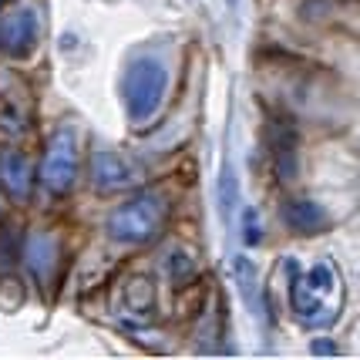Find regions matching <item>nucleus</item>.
<instances>
[{"label":"nucleus","instance_id":"1","mask_svg":"<svg viewBox=\"0 0 360 360\" xmlns=\"http://www.w3.org/2000/svg\"><path fill=\"white\" fill-rule=\"evenodd\" d=\"M290 269V310L303 327H330L340 303H344V286L340 273L330 259H320L314 266H300L297 259H286Z\"/></svg>","mask_w":360,"mask_h":360},{"label":"nucleus","instance_id":"2","mask_svg":"<svg viewBox=\"0 0 360 360\" xmlns=\"http://www.w3.org/2000/svg\"><path fill=\"white\" fill-rule=\"evenodd\" d=\"M165 222H169V199L155 188H141L111 212L105 222V233L111 243L145 246L165 229Z\"/></svg>","mask_w":360,"mask_h":360},{"label":"nucleus","instance_id":"3","mask_svg":"<svg viewBox=\"0 0 360 360\" xmlns=\"http://www.w3.org/2000/svg\"><path fill=\"white\" fill-rule=\"evenodd\" d=\"M169 91V68L155 54H139L131 58L122 75V98L125 111L135 125H145L148 118H155L162 101Z\"/></svg>","mask_w":360,"mask_h":360},{"label":"nucleus","instance_id":"4","mask_svg":"<svg viewBox=\"0 0 360 360\" xmlns=\"http://www.w3.org/2000/svg\"><path fill=\"white\" fill-rule=\"evenodd\" d=\"M37 179L51 195H64L75 186V179H78V131L71 125H61L47 139Z\"/></svg>","mask_w":360,"mask_h":360},{"label":"nucleus","instance_id":"5","mask_svg":"<svg viewBox=\"0 0 360 360\" xmlns=\"http://www.w3.org/2000/svg\"><path fill=\"white\" fill-rule=\"evenodd\" d=\"M41 37V17L34 7H7L0 14V51L7 58H27Z\"/></svg>","mask_w":360,"mask_h":360},{"label":"nucleus","instance_id":"6","mask_svg":"<svg viewBox=\"0 0 360 360\" xmlns=\"http://www.w3.org/2000/svg\"><path fill=\"white\" fill-rule=\"evenodd\" d=\"M24 263L31 269V276L41 286H54L58 283V269H61V239L58 236L44 233V229H34L24 239Z\"/></svg>","mask_w":360,"mask_h":360},{"label":"nucleus","instance_id":"7","mask_svg":"<svg viewBox=\"0 0 360 360\" xmlns=\"http://www.w3.org/2000/svg\"><path fill=\"white\" fill-rule=\"evenodd\" d=\"M27 128H31L27 88L14 75H0V135L4 139H20Z\"/></svg>","mask_w":360,"mask_h":360},{"label":"nucleus","instance_id":"8","mask_svg":"<svg viewBox=\"0 0 360 360\" xmlns=\"http://www.w3.org/2000/svg\"><path fill=\"white\" fill-rule=\"evenodd\" d=\"M115 314L125 316L128 323H148L152 316H155V286L145 280V276H131L118 286V293H115Z\"/></svg>","mask_w":360,"mask_h":360},{"label":"nucleus","instance_id":"9","mask_svg":"<svg viewBox=\"0 0 360 360\" xmlns=\"http://www.w3.org/2000/svg\"><path fill=\"white\" fill-rule=\"evenodd\" d=\"M269 158H273V172L280 182H293L300 172V141H297V128L290 125L286 118L269 122Z\"/></svg>","mask_w":360,"mask_h":360},{"label":"nucleus","instance_id":"10","mask_svg":"<svg viewBox=\"0 0 360 360\" xmlns=\"http://www.w3.org/2000/svg\"><path fill=\"white\" fill-rule=\"evenodd\" d=\"M280 219L283 226L290 229V233L297 236H316L327 229V209L320 202H314V199H286L280 209Z\"/></svg>","mask_w":360,"mask_h":360},{"label":"nucleus","instance_id":"11","mask_svg":"<svg viewBox=\"0 0 360 360\" xmlns=\"http://www.w3.org/2000/svg\"><path fill=\"white\" fill-rule=\"evenodd\" d=\"M91 179L101 192H118V188L131 186L135 175H131V165H128L118 152L101 148V152H94V158H91Z\"/></svg>","mask_w":360,"mask_h":360},{"label":"nucleus","instance_id":"12","mask_svg":"<svg viewBox=\"0 0 360 360\" xmlns=\"http://www.w3.org/2000/svg\"><path fill=\"white\" fill-rule=\"evenodd\" d=\"M0 182H4V188H7L14 199H27L31 182H34V169H31L27 152L7 148V152L0 155Z\"/></svg>","mask_w":360,"mask_h":360},{"label":"nucleus","instance_id":"13","mask_svg":"<svg viewBox=\"0 0 360 360\" xmlns=\"http://www.w3.org/2000/svg\"><path fill=\"white\" fill-rule=\"evenodd\" d=\"M216 202H219V216L222 222L233 219L236 205H239V175L233 172V162L226 158L219 169V179H216Z\"/></svg>","mask_w":360,"mask_h":360},{"label":"nucleus","instance_id":"14","mask_svg":"<svg viewBox=\"0 0 360 360\" xmlns=\"http://www.w3.org/2000/svg\"><path fill=\"white\" fill-rule=\"evenodd\" d=\"M169 269H172V280L179 283V286H182V283H188V280H195V259H192L188 252H182V250L172 252Z\"/></svg>","mask_w":360,"mask_h":360},{"label":"nucleus","instance_id":"15","mask_svg":"<svg viewBox=\"0 0 360 360\" xmlns=\"http://www.w3.org/2000/svg\"><path fill=\"white\" fill-rule=\"evenodd\" d=\"M233 269H236V276H239V286H243L246 300L252 303V297H256V266H252L246 256H236V259H233Z\"/></svg>","mask_w":360,"mask_h":360},{"label":"nucleus","instance_id":"16","mask_svg":"<svg viewBox=\"0 0 360 360\" xmlns=\"http://www.w3.org/2000/svg\"><path fill=\"white\" fill-rule=\"evenodd\" d=\"M14 259H17V243L11 236V229L4 226V212H0V269H11Z\"/></svg>","mask_w":360,"mask_h":360},{"label":"nucleus","instance_id":"17","mask_svg":"<svg viewBox=\"0 0 360 360\" xmlns=\"http://www.w3.org/2000/svg\"><path fill=\"white\" fill-rule=\"evenodd\" d=\"M259 239H263V233H259L256 209H243V243H246V246H256Z\"/></svg>","mask_w":360,"mask_h":360},{"label":"nucleus","instance_id":"18","mask_svg":"<svg viewBox=\"0 0 360 360\" xmlns=\"http://www.w3.org/2000/svg\"><path fill=\"white\" fill-rule=\"evenodd\" d=\"M310 354H316V357H333V354H337V344L320 337V340H314V344H310Z\"/></svg>","mask_w":360,"mask_h":360},{"label":"nucleus","instance_id":"19","mask_svg":"<svg viewBox=\"0 0 360 360\" xmlns=\"http://www.w3.org/2000/svg\"><path fill=\"white\" fill-rule=\"evenodd\" d=\"M236 4H239V0H229V7H233V11H236Z\"/></svg>","mask_w":360,"mask_h":360}]
</instances>
